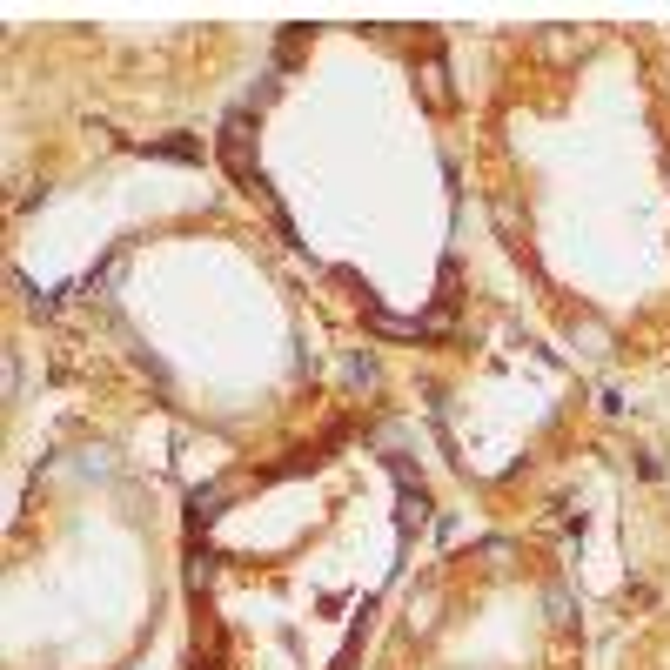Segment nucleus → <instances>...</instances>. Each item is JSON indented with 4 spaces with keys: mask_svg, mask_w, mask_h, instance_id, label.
I'll use <instances>...</instances> for the list:
<instances>
[{
    "mask_svg": "<svg viewBox=\"0 0 670 670\" xmlns=\"http://www.w3.org/2000/svg\"><path fill=\"white\" fill-rule=\"evenodd\" d=\"M148 155H161V161H201V141H188V134H168V141H148Z\"/></svg>",
    "mask_w": 670,
    "mask_h": 670,
    "instance_id": "obj_6",
    "label": "nucleus"
},
{
    "mask_svg": "<svg viewBox=\"0 0 670 670\" xmlns=\"http://www.w3.org/2000/svg\"><path fill=\"white\" fill-rule=\"evenodd\" d=\"M423 101H429L436 114H449V108H456V88H449V61L436 54V47L423 54Z\"/></svg>",
    "mask_w": 670,
    "mask_h": 670,
    "instance_id": "obj_3",
    "label": "nucleus"
},
{
    "mask_svg": "<svg viewBox=\"0 0 670 670\" xmlns=\"http://www.w3.org/2000/svg\"><path fill=\"white\" fill-rule=\"evenodd\" d=\"M215 155H222V168L242 188H262V168H255V128H248V108H235L222 121V141H215Z\"/></svg>",
    "mask_w": 670,
    "mask_h": 670,
    "instance_id": "obj_1",
    "label": "nucleus"
},
{
    "mask_svg": "<svg viewBox=\"0 0 670 670\" xmlns=\"http://www.w3.org/2000/svg\"><path fill=\"white\" fill-rule=\"evenodd\" d=\"M349 382H356V389H376V356H349Z\"/></svg>",
    "mask_w": 670,
    "mask_h": 670,
    "instance_id": "obj_9",
    "label": "nucleus"
},
{
    "mask_svg": "<svg viewBox=\"0 0 670 670\" xmlns=\"http://www.w3.org/2000/svg\"><path fill=\"white\" fill-rule=\"evenodd\" d=\"M302 47H309V27H282V41H275V67H295V61H302Z\"/></svg>",
    "mask_w": 670,
    "mask_h": 670,
    "instance_id": "obj_7",
    "label": "nucleus"
},
{
    "mask_svg": "<svg viewBox=\"0 0 670 670\" xmlns=\"http://www.w3.org/2000/svg\"><path fill=\"white\" fill-rule=\"evenodd\" d=\"M369 322H376V335H396V342H443V322H402V315H389V309H376L369 302Z\"/></svg>",
    "mask_w": 670,
    "mask_h": 670,
    "instance_id": "obj_2",
    "label": "nucleus"
},
{
    "mask_svg": "<svg viewBox=\"0 0 670 670\" xmlns=\"http://www.w3.org/2000/svg\"><path fill=\"white\" fill-rule=\"evenodd\" d=\"M222 503H228V483H201V490L188 496V530H208V523L222 516Z\"/></svg>",
    "mask_w": 670,
    "mask_h": 670,
    "instance_id": "obj_4",
    "label": "nucleus"
},
{
    "mask_svg": "<svg viewBox=\"0 0 670 670\" xmlns=\"http://www.w3.org/2000/svg\"><path fill=\"white\" fill-rule=\"evenodd\" d=\"M215 563H222V557L195 550V557H188V583H195V590H208V583H215Z\"/></svg>",
    "mask_w": 670,
    "mask_h": 670,
    "instance_id": "obj_8",
    "label": "nucleus"
},
{
    "mask_svg": "<svg viewBox=\"0 0 670 670\" xmlns=\"http://www.w3.org/2000/svg\"><path fill=\"white\" fill-rule=\"evenodd\" d=\"M349 664H356V637H349V644L335 650V664H329V670H349Z\"/></svg>",
    "mask_w": 670,
    "mask_h": 670,
    "instance_id": "obj_10",
    "label": "nucleus"
},
{
    "mask_svg": "<svg viewBox=\"0 0 670 670\" xmlns=\"http://www.w3.org/2000/svg\"><path fill=\"white\" fill-rule=\"evenodd\" d=\"M543 610H550V624H557V630L577 624V603H570V590H563V583H550V590H543Z\"/></svg>",
    "mask_w": 670,
    "mask_h": 670,
    "instance_id": "obj_5",
    "label": "nucleus"
}]
</instances>
